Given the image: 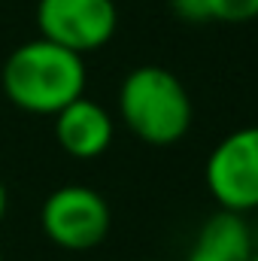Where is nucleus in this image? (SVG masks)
<instances>
[{"label": "nucleus", "mask_w": 258, "mask_h": 261, "mask_svg": "<svg viewBox=\"0 0 258 261\" xmlns=\"http://www.w3.org/2000/svg\"><path fill=\"white\" fill-rule=\"evenodd\" d=\"M110 203L91 186H61L40 206V228L46 240L67 252H88L100 246L110 234Z\"/></svg>", "instance_id": "7ed1b4c3"}, {"label": "nucleus", "mask_w": 258, "mask_h": 261, "mask_svg": "<svg viewBox=\"0 0 258 261\" xmlns=\"http://www.w3.org/2000/svg\"><path fill=\"white\" fill-rule=\"evenodd\" d=\"M0 261H3V255H0Z\"/></svg>", "instance_id": "9b49d317"}, {"label": "nucleus", "mask_w": 258, "mask_h": 261, "mask_svg": "<svg viewBox=\"0 0 258 261\" xmlns=\"http://www.w3.org/2000/svg\"><path fill=\"white\" fill-rule=\"evenodd\" d=\"M207 18L210 21H225V24H243L258 18V0H203Z\"/></svg>", "instance_id": "6e6552de"}, {"label": "nucleus", "mask_w": 258, "mask_h": 261, "mask_svg": "<svg viewBox=\"0 0 258 261\" xmlns=\"http://www.w3.org/2000/svg\"><path fill=\"white\" fill-rule=\"evenodd\" d=\"M119 119L140 143L164 149L192 130L194 103L173 70L143 64L119 85Z\"/></svg>", "instance_id": "f03ea898"}, {"label": "nucleus", "mask_w": 258, "mask_h": 261, "mask_svg": "<svg viewBox=\"0 0 258 261\" xmlns=\"http://www.w3.org/2000/svg\"><path fill=\"white\" fill-rule=\"evenodd\" d=\"M210 197L231 213L258 210V125L231 130L222 137L203 164Z\"/></svg>", "instance_id": "20e7f679"}, {"label": "nucleus", "mask_w": 258, "mask_h": 261, "mask_svg": "<svg viewBox=\"0 0 258 261\" xmlns=\"http://www.w3.org/2000/svg\"><path fill=\"white\" fill-rule=\"evenodd\" d=\"M249 261H258V249H255V252H252V258H249Z\"/></svg>", "instance_id": "9d476101"}, {"label": "nucleus", "mask_w": 258, "mask_h": 261, "mask_svg": "<svg viewBox=\"0 0 258 261\" xmlns=\"http://www.w3.org/2000/svg\"><path fill=\"white\" fill-rule=\"evenodd\" d=\"M85 58L46 37L15 46L0 67L3 97L31 116H55L85 94Z\"/></svg>", "instance_id": "f257e3e1"}, {"label": "nucleus", "mask_w": 258, "mask_h": 261, "mask_svg": "<svg viewBox=\"0 0 258 261\" xmlns=\"http://www.w3.org/2000/svg\"><path fill=\"white\" fill-rule=\"evenodd\" d=\"M252 252H255V237L246 216L219 206L194 234L186 261H249Z\"/></svg>", "instance_id": "0eeeda50"}, {"label": "nucleus", "mask_w": 258, "mask_h": 261, "mask_svg": "<svg viewBox=\"0 0 258 261\" xmlns=\"http://www.w3.org/2000/svg\"><path fill=\"white\" fill-rule=\"evenodd\" d=\"M52 119H55V140L70 158L91 161L113 146V137H116L113 116L85 94L67 103L64 110H58Z\"/></svg>", "instance_id": "423d86ee"}, {"label": "nucleus", "mask_w": 258, "mask_h": 261, "mask_svg": "<svg viewBox=\"0 0 258 261\" xmlns=\"http://www.w3.org/2000/svg\"><path fill=\"white\" fill-rule=\"evenodd\" d=\"M6 210H9V192H6V186H3V179H0V222H3V216H6Z\"/></svg>", "instance_id": "1a4fd4ad"}, {"label": "nucleus", "mask_w": 258, "mask_h": 261, "mask_svg": "<svg viewBox=\"0 0 258 261\" xmlns=\"http://www.w3.org/2000/svg\"><path fill=\"white\" fill-rule=\"evenodd\" d=\"M40 37L76 55L104 49L119 28L116 0H37Z\"/></svg>", "instance_id": "39448f33"}]
</instances>
